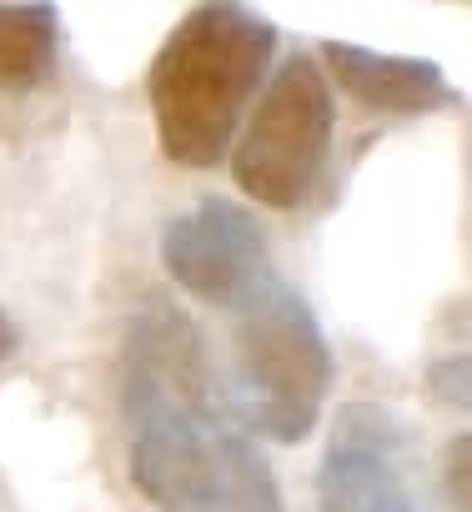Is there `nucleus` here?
<instances>
[{
  "label": "nucleus",
  "mask_w": 472,
  "mask_h": 512,
  "mask_svg": "<svg viewBox=\"0 0 472 512\" xmlns=\"http://www.w3.org/2000/svg\"><path fill=\"white\" fill-rule=\"evenodd\" d=\"M121 417L136 492L156 512H287L277 472L216 387L196 322L151 297L121 352Z\"/></svg>",
  "instance_id": "1"
},
{
  "label": "nucleus",
  "mask_w": 472,
  "mask_h": 512,
  "mask_svg": "<svg viewBox=\"0 0 472 512\" xmlns=\"http://www.w3.org/2000/svg\"><path fill=\"white\" fill-rule=\"evenodd\" d=\"M277 56V26L247 6H196L161 41L146 71V101L161 156L206 171L226 161L252 91Z\"/></svg>",
  "instance_id": "2"
},
{
  "label": "nucleus",
  "mask_w": 472,
  "mask_h": 512,
  "mask_svg": "<svg viewBox=\"0 0 472 512\" xmlns=\"http://www.w3.org/2000/svg\"><path fill=\"white\" fill-rule=\"evenodd\" d=\"M231 367H236V412H242V422H252L282 447L307 442V432L327 407L337 362L317 312L297 287L267 277L236 307Z\"/></svg>",
  "instance_id": "3"
},
{
  "label": "nucleus",
  "mask_w": 472,
  "mask_h": 512,
  "mask_svg": "<svg viewBox=\"0 0 472 512\" xmlns=\"http://www.w3.org/2000/svg\"><path fill=\"white\" fill-rule=\"evenodd\" d=\"M337 106L332 86L317 61L287 56L272 76L252 126L231 151V176L257 206L267 211H297L312 201L327 156H332Z\"/></svg>",
  "instance_id": "4"
},
{
  "label": "nucleus",
  "mask_w": 472,
  "mask_h": 512,
  "mask_svg": "<svg viewBox=\"0 0 472 512\" xmlns=\"http://www.w3.org/2000/svg\"><path fill=\"white\" fill-rule=\"evenodd\" d=\"M161 267L186 297L231 312L267 277H277L267 256V231L247 206L226 196H201L191 211L161 226Z\"/></svg>",
  "instance_id": "5"
},
{
  "label": "nucleus",
  "mask_w": 472,
  "mask_h": 512,
  "mask_svg": "<svg viewBox=\"0 0 472 512\" xmlns=\"http://www.w3.org/2000/svg\"><path fill=\"white\" fill-rule=\"evenodd\" d=\"M402 442L407 427L387 407H347L317 462V512H417L397 467Z\"/></svg>",
  "instance_id": "6"
},
{
  "label": "nucleus",
  "mask_w": 472,
  "mask_h": 512,
  "mask_svg": "<svg viewBox=\"0 0 472 512\" xmlns=\"http://www.w3.org/2000/svg\"><path fill=\"white\" fill-rule=\"evenodd\" d=\"M327 66L337 76V86L382 116H432L457 106L452 81L442 76V66L417 61V56H382L367 46H347V41H327Z\"/></svg>",
  "instance_id": "7"
},
{
  "label": "nucleus",
  "mask_w": 472,
  "mask_h": 512,
  "mask_svg": "<svg viewBox=\"0 0 472 512\" xmlns=\"http://www.w3.org/2000/svg\"><path fill=\"white\" fill-rule=\"evenodd\" d=\"M61 56L56 6H0V91H36L51 81Z\"/></svg>",
  "instance_id": "8"
},
{
  "label": "nucleus",
  "mask_w": 472,
  "mask_h": 512,
  "mask_svg": "<svg viewBox=\"0 0 472 512\" xmlns=\"http://www.w3.org/2000/svg\"><path fill=\"white\" fill-rule=\"evenodd\" d=\"M427 392L442 402V407H457L472 417V357L467 352H452V357H437L427 367Z\"/></svg>",
  "instance_id": "9"
},
{
  "label": "nucleus",
  "mask_w": 472,
  "mask_h": 512,
  "mask_svg": "<svg viewBox=\"0 0 472 512\" xmlns=\"http://www.w3.org/2000/svg\"><path fill=\"white\" fill-rule=\"evenodd\" d=\"M442 497L452 512H472V432L442 447Z\"/></svg>",
  "instance_id": "10"
},
{
  "label": "nucleus",
  "mask_w": 472,
  "mask_h": 512,
  "mask_svg": "<svg viewBox=\"0 0 472 512\" xmlns=\"http://www.w3.org/2000/svg\"><path fill=\"white\" fill-rule=\"evenodd\" d=\"M16 342H21V337H16V327H11V317H6V312H0V362H6V357L16 352Z\"/></svg>",
  "instance_id": "11"
}]
</instances>
